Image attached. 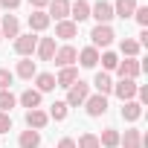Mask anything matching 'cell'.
Here are the masks:
<instances>
[{
	"instance_id": "obj_6",
	"label": "cell",
	"mask_w": 148,
	"mask_h": 148,
	"mask_svg": "<svg viewBox=\"0 0 148 148\" xmlns=\"http://www.w3.org/2000/svg\"><path fill=\"white\" fill-rule=\"evenodd\" d=\"M35 47H38V38H35L32 32H29V35H18V38H15V52H18L21 58H32Z\"/></svg>"
},
{
	"instance_id": "obj_37",
	"label": "cell",
	"mask_w": 148,
	"mask_h": 148,
	"mask_svg": "<svg viewBox=\"0 0 148 148\" xmlns=\"http://www.w3.org/2000/svg\"><path fill=\"white\" fill-rule=\"evenodd\" d=\"M47 3H49V0H29V6H32V9H41V12L47 9Z\"/></svg>"
},
{
	"instance_id": "obj_33",
	"label": "cell",
	"mask_w": 148,
	"mask_h": 148,
	"mask_svg": "<svg viewBox=\"0 0 148 148\" xmlns=\"http://www.w3.org/2000/svg\"><path fill=\"white\" fill-rule=\"evenodd\" d=\"M134 21H136L142 29H148V6H136V12H134Z\"/></svg>"
},
{
	"instance_id": "obj_34",
	"label": "cell",
	"mask_w": 148,
	"mask_h": 148,
	"mask_svg": "<svg viewBox=\"0 0 148 148\" xmlns=\"http://www.w3.org/2000/svg\"><path fill=\"white\" fill-rule=\"evenodd\" d=\"M9 131H12V116L0 113V134H9Z\"/></svg>"
},
{
	"instance_id": "obj_26",
	"label": "cell",
	"mask_w": 148,
	"mask_h": 148,
	"mask_svg": "<svg viewBox=\"0 0 148 148\" xmlns=\"http://www.w3.org/2000/svg\"><path fill=\"white\" fill-rule=\"evenodd\" d=\"M18 145L21 148H41V131H23L21 134V139H18Z\"/></svg>"
},
{
	"instance_id": "obj_16",
	"label": "cell",
	"mask_w": 148,
	"mask_h": 148,
	"mask_svg": "<svg viewBox=\"0 0 148 148\" xmlns=\"http://www.w3.org/2000/svg\"><path fill=\"white\" fill-rule=\"evenodd\" d=\"M47 122H49L47 110H41V108H35V110H26V125H29L32 131H41V128H47Z\"/></svg>"
},
{
	"instance_id": "obj_27",
	"label": "cell",
	"mask_w": 148,
	"mask_h": 148,
	"mask_svg": "<svg viewBox=\"0 0 148 148\" xmlns=\"http://www.w3.org/2000/svg\"><path fill=\"white\" fill-rule=\"evenodd\" d=\"M99 61H102V73H110V70H116V67H119V55H116V52H110V49L99 52Z\"/></svg>"
},
{
	"instance_id": "obj_2",
	"label": "cell",
	"mask_w": 148,
	"mask_h": 148,
	"mask_svg": "<svg viewBox=\"0 0 148 148\" xmlns=\"http://www.w3.org/2000/svg\"><path fill=\"white\" fill-rule=\"evenodd\" d=\"M113 38H116V32L110 29V23H96V26H93V32H90V41H93L90 47H96V49H99V47H102V49H108V47L113 44Z\"/></svg>"
},
{
	"instance_id": "obj_25",
	"label": "cell",
	"mask_w": 148,
	"mask_h": 148,
	"mask_svg": "<svg viewBox=\"0 0 148 148\" xmlns=\"http://www.w3.org/2000/svg\"><path fill=\"white\" fill-rule=\"evenodd\" d=\"M119 136H122V134H119L116 128H105L102 136H99V145H102V148H119Z\"/></svg>"
},
{
	"instance_id": "obj_5",
	"label": "cell",
	"mask_w": 148,
	"mask_h": 148,
	"mask_svg": "<svg viewBox=\"0 0 148 148\" xmlns=\"http://www.w3.org/2000/svg\"><path fill=\"white\" fill-rule=\"evenodd\" d=\"M116 73H119V79H139V73H142V61L139 58H125V61H119V67H116Z\"/></svg>"
},
{
	"instance_id": "obj_8",
	"label": "cell",
	"mask_w": 148,
	"mask_h": 148,
	"mask_svg": "<svg viewBox=\"0 0 148 148\" xmlns=\"http://www.w3.org/2000/svg\"><path fill=\"white\" fill-rule=\"evenodd\" d=\"M76 55H79V49H76V47H73V44H64V47H58V49H55L52 61H55L58 67H73V64H76Z\"/></svg>"
},
{
	"instance_id": "obj_20",
	"label": "cell",
	"mask_w": 148,
	"mask_h": 148,
	"mask_svg": "<svg viewBox=\"0 0 148 148\" xmlns=\"http://www.w3.org/2000/svg\"><path fill=\"white\" fill-rule=\"evenodd\" d=\"M76 35H79V26L73 23L70 18L55 23V38H64V41H70V38H76Z\"/></svg>"
},
{
	"instance_id": "obj_36",
	"label": "cell",
	"mask_w": 148,
	"mask_h": 148,
	"mask_svg": "<svg viewBox=\"0 0 148 148\" xmlns=\"http://www.w3.org/2000/svg\"><path fill=\"white\" fill-rule=\"evenodd\" d=\"M58 148H76V139H73V136H64V139L58 142Z\"/></svg>"
},
{
	"instance_id": "obj_21",
	"label": "cell",
	"mask_w": 148,
	"mask_h": 148,
	"mask_svg": "<svg viewBox=\"0 0 148 148\" xmlns=\"http://www.w3.org/2000/svg\"><path fill=\"white\" fill-rule=\"evenodd\" d=\"M93 87H96V93H99V96H108V93H113V79H110V73H96Z\"/></svg>"
},
{
	"instance_id": "obj_38",
	"label": "cell",
	"mask_w": 148,
	"mask_h": 148,
	"mask_svg": "<svg viewBox=\"0 0 148 148\" xmlns=\"http://www.w3.org/2000/svg\"><path fill=\"white\" fill-rule=\"evenodd\" d=\"M0 38H3V35H0Z\"/></svg>"
},
{
	"instance_id": "obj_4",
	"label": "cell",
	"mask_w": 148,
	"mask_h": 148,
	"mask_svg": "<svg viewBox=\"0 0 148 148\" xmlns=\"http://www.w3.org/2000/svg\"><path fill=\"white\" fill-rule=\"evenodd\" d=\"M84 110H87V116H93V119L105 116V113H108V96H99V93L87 96V102H84Z\"/></svg>"
},
{
	"instance_id": "obj_28",
	"label": "cell",
	"mask_w": 148,
	"mask_h": 148,
	"mask_svg": "<svg viewBox=\"0 0 148 148\" xmlns=\"http://www.w3.org/2000/svg\"><path fill=\"white\" fill-rule=\"evenodd\" d=\"M67 113H70V108H67L64 102H52L47 116H49V119H55V122H64V119H67Z\"/></svg>"
},
{
	"instance_id": "obj_19",
	"label": "cell",
	"mask_w": 148,
	"mask_h": 148,
	"mask_svg": "<svg viewBox=\"0 0 148 148\" xmlns=\"http://www.w3.org/2000/svg\"><path fill=\"white\" fill-rule=\"evenodd\" d=\"M49 23H52V21H49V15H47V12L32 9V15H29V29H32V32H44Z\"/></svg>"
},
{
	"instance_id": "obj_14",
	"label": "cell",
	"mask_w": 148,
	"mask_h": 148,
	"mask_svg": "<svg viewBox=\"0 0 148 148\" xmlns=\"http://www.w3.org/2000/svg\"><path fill=\"white\" fill-rule=\"evenodd\" d=\"M0 35L3 38H18L21 35V23L15 15H3V21H0Z\"/></svg>"
},
{
	"instance_id": "obj_9",
	"label": "cell",
	"mask_w": 148,
	"mask_h": 148,
	"mask_svg": "<svg viewBox=\"0 0 148 148\" xmlns=\"http://www.w3.org/2000/svg\"><path fill=\"white\" fill-rule=\"evenodd\" d=\"M90 18H96V23H110L113 21V3L99 0L96 6H90Z\"/></svg>"
},
{
	"instance_id": "obj_10",
	"label": "cell",
	"mask_w": 148,
	"mask_h": 148,
	"mask_svg": "<svg viewBox=\"0 0 148 148\" xmlns=\"http://www.w3.org/2000/svg\"><path fill=\"white\" fill-rule=\"evenodd\" d=\"M79 82V67H61L58 70V76H55V87H73Z\"/></svg>"
},
{
	"instance_id": "obj_35",
	"label": "cell",
	"mask_w": 148,
	"mask_h": 148,
	"mask_svg": "<svg viewBox=\"0 0 148 148\" xmlns=\"http://www.w3.org/2000/svg\"><path fill=\"white\" fill-rule=\"evenodd\" d=\"M0 6H3L6 12H12V9H18V6H21V0H0Z\"/></svg>"
},
{
	"instance_id": "obj_31",
	"label": "cell",
	"mask_w": 148,
	"mask_h": 148,
	"mask_svg": "<svg viewBox=\"0 0 148 148\" xmlns=\"http://www.w3.org/2000/svg\"><path fill=\"white\" fill-rule=\"evenodd\" d=\"M76 148H102V145H99V136L87 131V134H82V136H79V142H76Z\"/></svg>"
},
{
	"instance_id": "obj_3",
	"label": "cell",
	"mask_w": 148,
	"mask_h": 148,
	"mask_svg": "<svg viewBox=\"0 0 148 148\" xmlns=\"http://www.w3.org/2000/svg\"><path fill=\"white\" fill-rule=\"evenodd\" d=\"M136 87L139 84L134 79H119V82H113V96L122 102H131V99H136Z\"/></svg>"
},
{
	"instance_id": "obj_7",
	"label": "cell",
	"mask_w": 148,
	"mask_h": 148,
	"mask_svg": "<svg viewBox=\"0 0 148 148\" xmlns=\"http://www.w3.org/2000/svg\"><path fill=\"white\" fill-rule=\"evenodd\" d=\"M44 12L49 15V21L55 18V23H58V21H67V18H70V0H49Z\"/></svg>"
},
{
	"instance_id": "obj_32",
	"label": "cell",
	"mask_w": 148,
	"mask_h": 148,
	"mask_svg": "<svg viewBox=\"0 0 148 148\" xmlns=\"http://www.w3.org/2000/svg\"><path fill=\"white\" fill-rule=\"evenodd\" d=\"M12 82H15V73H12V70H6V67H0V90H9V87H12Z\"/></svg>"
},
{
	"instance_id": "obj_11",
	"label": "cell",
	"mask_w": 148,
	"mask_h": 148,
	"mask_svg": "<svg viewBox=\"0 0 148 148\" xmlns=\"http://www.w3.org/2000/svg\"><path fill=\"white\" fill-rule=\"evenodd\" d=\"M90 18V3L87 0H76V3H70V21L73 23H82V21H87Z\"/></svg>"
},
{
	"instance_id": "obj_30",
	"label": "cell",
	"mask_w": 148,
	"mask_h": 148,
	"mask_svg": "<svg viewBox=\"0 0 148 148\" xmlns=\"http://www.w3.org/2000/svg\"><path fill=\"white\" fill-rule=\"evenodd\" d=\"M119 49H122V55H125V58H136L142 47H139V44H136L134 38H125V41L119 44Z\"/></svg>"
},
{
	"instance_id": "obj_15",
	"label": "cell",
	"mask_w": 148,
	"mask_h": 148,
	"mask_svg": "<svg viewBox=\"0 0 148 148\" xmlns=\"http://www.w3.org/2000/svg\"><path fill=\"white\" fill-rule=\"evenodd\" d=\"M55 38H38V47H35V52H38V58L41 61H52V55H55Z\"/></svg>"
},
{
	"instance_id": "obj_29",
	"label": "cell",
	"mask_w": 148,
	"mask_h": 148,
	"mask_svg": "<svg viewBox=\"0 0 148 148\" xmlns=\"http://www.w3.org/2000/svg\"><path fill=\"white\" fill-rule=\"evenodd\" d=\"M15 105H18V96L12 90H0V113H9Z\"/></svg>"
},
{
	"instance_id": "obj_18",
	"label": "cell",
	"mask_w": 148,
	"mask_h": 148,
	"mask_svg": "<svg viewBox=\"0 0 148 148\" xmlns=\"http://www.w3.org/2000/svg\"><path fill=\"white\" fill-rule=\"evenodd\" d=\"M136 0H116V3H113V18H134V12H136Z\"/></svg>"
},
{
	"instance_id": "obj_17",
	"label": "cell",
	"mask_w": 148,
	"mask_h": 148,
	"mask_svg": "<svg viewBox=\"0 0 148 148\" xmlns=\"http://www.w3.org/2000/svg\"><path fill=\"white\" fill-rule=\"evenodd\" d=\"M15 76H18V79H26V82H29V79H35V76H38L35 61H32V58H21V61H18V67H15Z\"/></svg>"
},
{
	"instance_id": "obj_24",
	"label": "cell",
	"mask_w": 148,
	"mask_h": 148,
	"mask_svg": "<svg viewBox=\"0 0 148 148\" xmlns=\"http://www.w3.org/2000/svg\"><path fill=\"white\" fill-rule=\"evenodd\" d=\"M18 102H21L26 110H35V108H41V93L29 87V90H23V93H21V99H18Z\"/></svg>"
},
{
	"instance_id": "obj_22",
	"label": "cell",
	"mask_w": 148,
	"mask_h": 148,
	"mask_svg": "<svg viewBox=\"0 0 148 148\" xmlns=\"http://www.w3.org/2000/svg\"><path fill=\"white\" fill-rule=\"evenodd\" d=\"M139 116H142V105H139L136 99L122 102V119H125V122H136Z\"/></svg>"
},
{
	"instance_id": "obj_1",
	"label": "cell",
	"mask_w": 148,
	"mask_h": 148,
	"mask_svg": "<svg viewBox=\"0 0 148 148\" xmlns=\"http://www.w3.org/2000/svg\"><path fill=\"white\" fill-rule=\"evenodd\" d=\"M87 96H90V84L79 79L73 87H67V99H64V105H67V108H82V105L87 102Z\"/></svg>"
},
{
	"instance_id": "obj_12",
	"label": "cell",
	"mask_w": 148,
	"mask_h": 148,
	"mask_svg": "<svg viewBox=\"0 0 148 148\" xmlns=\"http://www.w3.org/2000/svg\"><path fill=\"white\" fill-rule=\"evenodd\" d=\"M76 61H79L84 70H93V67L99 64V49H96V47H84V49H79Z\"/></svg>"
},
{
	"instance_id": "obj_23",
	"label": "cell",
	"mask_w": 148,
	"mask_h": 148,
	"mask_svg": "<svg viewBox=\"0 0 148 148\" xmlns=\"http://www.w3.org/2000/svg\"><path fill=\"white\" fill-rule=\"evenodd\" d=\"M35 90L44 96V93H49V90H55V76H52V73H38V76H35Z\"/></svg>"
},
{
	"instance_id": "obj_13",
	"label": "cell",
	"mask_w": 148,
	"mask_h": 148,
	"mask_svg": "<svg viewBox=\"0 0 148 148\" xmlns=\"http://www.w3.org/2000/svg\"><path fill=\"white\" fill-rule=\"evenodd\" d=\"M119 145H122V148H142V145H145V136H142V131L128 128L125 136H119Z\"/></svg>"
}]
</instances>
